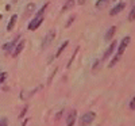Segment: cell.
I'll return each instance as SVG.
<instances>
[{
	"label": "cell",
	"instance_id": "cell-1",
	"mask_svg": "<svg viewBox=\"0 0 135 126\" xmlns=\"http://www.w3.org/2000/svg\"><path fill=\"white\" fill-rule=\"evenodd\" d=\"M95 117H96V114H95L93 111H88V112H85V114L83 115V117L80 118V126H89L92 122H93V119Z\"/></svg>",
	"mask_w": 135,
	"mask_h": 126
},
{
	"label": "cell",
	"instance_id": "cell-2",
	"mask_svg": "<svg viewBox=\"0 0 135 126\" xmlns=\"http://www.w3.org/2000/svg\"><path fill=\"white\" fill-rule=\"evenodd\" d=\"M43 22V16H35L32 21L28 23V30H31V31H34V30H37L39 26H41V23Z\"/></svg>",
	"mask_w": 135,
	"mask_h": 126
},
{
	"label": "cell",
	"instance_id": "cell-3",
	"mask_svg": "<svg viewBox=\"0 0 135 126\" xmlns=\"http://www.w3.org/2000/svg\"><path fill=\"white\" fill-rule=\"evenodd\" d=\"M55 37V31L54 30H50V31L46 34V37L43 38V42H42V48H46V46H49L53 42V39Z\"/></svg>",
	"mask_w": 135,
	"mask_h": 126
},
{
	"label": "cell",
	"instance_id": "cell-4",
	"mask_svg": "<svg viewBox=\"0 0 135 126\" xmlns=\"http://www.w3.org/2000/svg\"><path fill=\"white\" fill-rule=\"evenodd\" d=\"M130 41H131L130 37H124L123 39H122V42H120V45H119V49H118V54H119V56H122L124 53L126 48L128 46V44H130Z\"/></svg>",
	"mask_w": 135,
	"mask_h": 126
},
{
	"label": "cell",
	"instance_id": "cell-5",
	"mask_svg": "<svg viewBox=\"0 0 135 126\" xmlns=\"http://www.w3.org/2000/svg\"><path fill=\"white\" fill-rule=\"evenodd\" d=\"M115 48H116V41H111V45L107 48V50H105V53L103 54V60H107L108 57H110L111 54L114 53Z\"/></svg>",
	"mask_w": 135,
	"mask_h": 126
},
{
	"label": "cell",
	"instance_id": "cell-6",
	"mask_svg": "<svg viewBox=\"0 0 135 126\" xmlns=\"http://www.w3.org/2000/svg\"><path fill=\"white\" fill-rule=\"evenodd\" d=\"M24 45H26V41H24V39H20V41L18 42V45L15 46L14 52H12V56H14V57L19 56V53H20V52L23 50V49H24Z\"/></svg>",
	"mask_w": 135,
	"mask_h": 126
},
{
	"label": "cell",
	"instance_id": "cell-7",
	"mask_svg": "<svg viewBox=\"0 0 135 126\" xmlns=\"http://www.w3.org/2000/svg\"><path fill=\"white\" fill-rule=\"evenodd\" d=\"M124 7H126V3H123V2H122V3H119V4H118V6H115V7H114V8L110 11V15H111V16H115V15H118V14H119V12L122 11V10L124 8Z\"/></svg>",
	"mask_w": 135,
	"mask_h": 126
},
{
	"label": "cell",
	"instance_id": "cell-8",
	"mask_svg": "<svg viewBox=\"0 0 135 126\" xmlns=\"http://www.w3.org/2000/svg\"><path fill=\"white\" fill-rule=\"evenodd\" d=\"M76 117H77V112H76V110L70 111V114L68 115V119H66V126H73L74 122H76Z\"/></svg>",
	"mask_w": 135,
	"mask_h": 126
},
{
	"label": "cell",
	"instance_id": "cell-9",
	"mask_svg": "<svg viewBox=\"0 0 135 126\" xmlns=\"http://www.w3.org/2000/svg\"><path fill=\"white\" fill-rule=\"evenodd\" d=\"M115 31H116V27H115V26H111V27L108 29L107 34H105V41H107V42H110V41H111V38L114 37Z\"/></svg>",
	"mask_w": 135,
	"mask_h": 126
},
{
	"label": "cell",
	"instance_id": "cell-10",
	"mask_svg": "<svg viewBox=\"0 0 135 126\" xmlns=\"http://www.w3.org/2000/svg\"><path fill=\"white\" fill-rule=\"evenodd\" d=\"M16 19H18V15L14 14L11 16V19H9V22H8V26H7V30L8 31H11L12 29H14V26H15V23H16Z\"/></svg>",
	"mask_w": 135,
	"mask_h": 126
},
{
	"label": "cell",
	"instance_id": "cell-11",
	"mask_svg": "<svg viewBox=\"0 0 135 126\" xmlns=\"http://www.w3.org/2000/svg\"><path fill=\"white\" fill-rule=\"evenodd\" d=\"M35 11V4H32V3H30V4L27 6V7H26V16H28V15H31L32 12Z\"/></svg>",
	"mask_w": 135,
	"mask_h": 126
},
{
	"label": "cell",
	"instance_id": "cell-12",
	"mask_svg": "<svg viewBox=\"0 0 135 126\" xmlns=\"http://www.w3.org/2000/svg\"><path fill=\"white\" fill-rule=\"evenodd\" d=\"M110 3V0H97L96 2V8L97 10H100V8H103V7H105V6Z\"/></svg>",
	"mask_w": 135,
	"mask_h": 126
},
{
	"label": "cell",
	"instance_id": "cell-13",
	"mask_svg": "<svg viewBox=\"0 0 135 126\" xmlns=\"http://www.w3.org/2000/svg\"><path fill=\"white\" fill-rule=\"evenodd\" d=\"M68 45H69V41H65V42H64V44H62V45L60 46V48H58V50H57V53H55V57H58V56H60V54H61V53H62V52H64V49H65V48H66V46H68Z\"/></svg>",
	"mask_w": 135,
	"mask_h": 126
},
{
	"label": "cell",
	"instance_id": "cell-14",
	"mask_svg": "<svg viewBox=\"0 0 135 126\" xmlns=\"http://www.w3.org/2000/svg\"><path fill=\"white\" fill-rule=\"evenodd\" d=\"M120 57H122V56H119V54H116V56H115V57H114L112 60H111V62H110V64H108V67H110V68H112V67H115V65L118 64V61H119V60H120Z\"/></svg>",
	"mask_w": 135,
	"mask_h": 126
},
{
	"label": "cell",
	"instance_id": "cell-15",
	"mask_svg": "<svg viewBox=\"0 0 135 126\" xmlns=\"http://www.w3.org/2000/svg\"><path fill=\"white\" fill-rule=\"evenodd\" d=\"M73 6H74V0H68V2L65 3V6H64V11H66V10H70Z\"/></svg>",
	"mask_w": 135,
	"mask_h": 126
},
{
	"label": "cell",
	"instance_id": "cell-16",
	"mask_svg": "<svg viewBox=\"0 0 135 126\" xmlns=\"http://www.w3.org/2000/svg\"><path fill=\"white\" fill-rule=\"evenodd\" d=\"M128 21H130V22L135 21V6L133 7V10H131V12L128 14Z\"/></svg>",
	"mask_w": 135,
	"mask_h": 126
},
{
	"label": "cell",
	"instance_id": "cell-17",
	"mask_svg": "<svg viewBox=\"0 0 135 126\" xmlns=\"http://www.w3.org/2000/svg\"><path fill=\"white\" fill-rule=\"evenodd\" d=\"M78 49H80V48H78V46H77V48L74 49V53H73V54H72V58L69 60V62H68V68L70 67V64H72V62H73V60H74V57H76V54H77V53H78Z\"/></svg>",
	"mask_w": 135,
	"mask_h": 126
},
{
	"label": "cell",
	"instance_id": "cell-18",
	"mask_svg": "<svg viewBox=\"0 0 135 126\" xmlns=\"http://www.w3.org/2000/svg\"><path fill=\"white\" fill-rule=\"evenodd\" d=\"M46 8H47V3H46L45 6H42V8L37 12V15H35V16H43V12H45V10H46Z\"/></svg>",
	"mask_w": 135,
	"mask_h": 126
},
{
	"label": "cell",
	"instance_id": "cell-19",
	"mask_svg": "<svg viewBox=\"0 0 135 126\" xmlns=\"http://www.w3.org/2000/svg\"><path fill=\"white\" fill-rule=\"evenodd\" d=\"M0 126H8V119L7 118H1L0 119Z\"/></svg>",
	"mask_w": 135,
	"mask_h": 126
},
{
	"label": "cell",
	"instance_id": "cell-20",
	"mask_svg": "<svg viewBox=\"0 0 135 126\" xmlns=\"http://www.w3.org/2000/svg\"><path fill=\"white\" fill-rule=\"evenodd\" d=\"M5 77H7V73H5V72H3V73H0V84H1V83L5 80Z\"/></svg>",
	"mask_w": 135,
	"mask_h": 126
},
{
	"label": "cell",
	"instance_id": "cell-21",
	"mask_svg": "<svg viewBox=\"0 0 135 126\" xmlns=\"http://www.w3.org/2000/svg\"><path fill=\"white\" fill-rule=\"evenodd\" d=\"M130 108L131 110H135V96L131 99V102H130Z\"/></svg>",
	"mask_w": 135,
	"mask_h": 126
},
{
	"label": "cell",
	"instance_id": "cell-22",
	"mask_svg": "<svg viewBox=\"0 0 135 126\" xmlns=\"http://www.w3.org/2000/svg\"><path fill=\"white\" fill-rule=\"evenodd\" d=\"M74 18H76V16H72V18H70V21H69V22L66 23V27H69V26H70L72 23H73V21H74Z\"/></svg>",
	"mask_w": 135,
	"mask_h": 126
},
{
	"label": "cell",
	"instance_id": "cell-23",
	"mask_svg": "<svg viewBox=\"0 0 135 126\" xmlns=\"http://www.w3.org/2000/svg\"><path fill=\"white\" fill-rule=\"evenodd\" d=\"M26 111H27V108H26V107H24V110H23V111L20 112V115H19V118H23V115H24V114H26Z\"/></svg>",
	"mask_w": 135,
	"mask_h": 126
},
{
	"label": "cell",
	"instance_id": "cell-24",
	"mask_svg": "<svg viewBox=\"0 0 135 126\" xmlns=\"http://www.w3.org/2000/svg\"><path fill=\"white\" fill-rule=\"evenodd\" d=\"M62 112H64V110H61L60 112H58V114H57V117H55V118H57V119H60V118H61V115H62Z\"/></svg>",
	"mask_w": 135,
	"mask_h": 126
},
{
	"label": "cell",
	"instance_id": "cell-25",
	"mask_svg": "<svg viewBox=\"0 0 135 126\" xmlns=\"http://www.w3.org/2000/svg\"><path fill=\"white\" fill-rule=\"evenodd\" d=\"M97 65H99V60H96V61H95V64H93V69H96V68H97Z\"/></svg>",
	"mask_w": 135,
	"mask_h": 126
},
{
	"label": "cell",
	"instance_id": "cell-26",
	"mask_svg": "<svg viewBox=\"0 0 135 126\" xmlns=\"http://www.w3.org/2000/svg\"><path fill=\"white\" fill-rule=\"evenodd\" d=\"M134 2H135V0H134Z\"/></svg>",
	"mask_w": 135,
	"mask_h": 126
}]
</instances>
